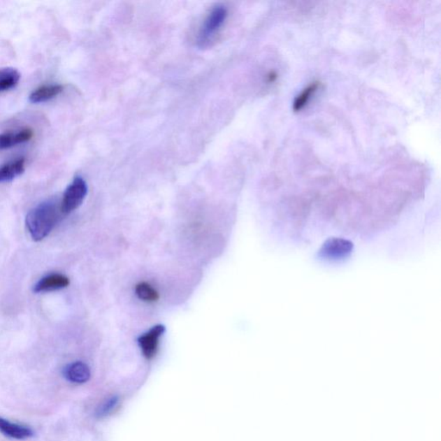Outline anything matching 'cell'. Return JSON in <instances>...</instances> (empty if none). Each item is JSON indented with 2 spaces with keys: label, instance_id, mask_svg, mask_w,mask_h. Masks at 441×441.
<instances>
[{
  "label": "cell",
  "instance_id": "cell-1",
  "mask_svg": "<svg viewBox=\"0 0 441 441\" xmlns=\"http://www.w3.org/2000/svg\"><path fill=\"white\" fill-rule=\"evenodd\" d=\"M61 215L60 206L52 200L41 203L29 211L25 224L33 240L45 239L60 220Z\"/></svg>",
  "mask_w": 441,
  "mask_h": 441
},
{
  "label": "cell",
  "instance_id": "cell-2",
  "mask_svg": "<svg viewBox=\"0 0 441 441\" xmlns=\"http://www.w3.org/2000/svg\"><path fill=\"white\" fill-rule=\"evenodd\" d=\"M86 181L80 176L74 178L73 182L66 189L62 200L60 210L62 215H68L79 208L87 195Z\"/></svg>",
  "mask_w": 441,
  "mask_h": 441
},
{
  "label": "cell",
  "instance_id": "cell-3",
  "mask_svg": "<svg viewBox=\"0 0 441 441\" xmlns=\"http://www.w3.org/2000/svg\"><path fill=\"white\" fill-rule=\"evenodd\" d=\"M354 244L342 238H331L324 243L319 250L317 257L321 261L338 262L350 256Z\"/></svg>",
  "mask_w": 441,
  "mask_h": 441
},
{
  "label": "cell",
  "instance_id": "cell-4",
  "mask_svg": "<svg viewBox=\"0 0 441 441\" xmlns=\"http://www.w3.org/2000/svg\"><path fill=\"white\" fill-rule=\"evenodd\" d=\"M228 16V10L224 6H217L211 10L203 24L199 34V43L205 44L210 39L217 34L222 26L224 25Z\"/></svg>",
  "mask_w": 441,
  "mask_h": 441
},
{
  "label": "cell",
  "instance_id": "cell-5",
  "mask_svg": "<svg viewBox=\"0 0 441 441\" xmlns=\"http://www.w3.org/2000/svg\"><path fill=\"white\" fill-rule=\"evenodd\" d=\"M164 332V326L157 325L139 337L138 342L140 347L146 358L152 359L157 354L159 339L161 338Z\"/></svg>",
  "mask_w": 441,
  "mask_h": 441
},
{
  "label": "cell",
  "instance_id": "cell-6",
  "mask_svg": "<svg viewBox=\"0 0 441 441\" xmlns=\"http://www.w3.org/2000/svg\"><path fill=\"white\" fill-rule=\"evenodd\" d=\"M0 433L8 438L17 440H24L34 436V432L27 426L10 421L1 417H0Z\"/></svg>",
  "mask_w": 441,
  "mask_h": 441
},
{
  "label": "cell",
  "instance_id": "cell-7",
  "mask_svg": "<svg viewBox=\"0 0 441 441\" xmlns=\"http://www.w3.org/2000/svg\"><path fill=\"white\" fill-rule=\"evenodd\" d=\"M69 284L70 280L68 277L61 273H52L50 274V275L42 277V279L34 285L33 291H34L36 294L58 291L68 287Z\"/></svg>",
  "mask_w": 441,
  "mask_h": 441
},
{
  "label": "cell",
  "instance_id": "cell-8",
  "mask_svg": "<svg viewBox=\"0 0 441 441\" xmlns=\"http://www.w3.org/2000/svg\"><path fill=\"white\" fill-rule=\"evenodd\" d=\"M34 136V132L31 129H23L17 131L3 133L0 135V151L17 146L29 142Z\"/></svg>",
  "mask_w": 441,
  "mask_h": 441
},
{
  "label": "cell",
  "instance_id": "cell-9",
  "mask_svg": "<svg viewBox=\"0 0 441 441\" xmlns=\"http://www.w3.org/2000/svg\"><path fill=\"white\" fill-rule=\"evenodd\" d=\"M63 374L66 380L74 384H84L90 379L91 372L83 362L76 361L66 366Z\"/></svg>",
  "mask_w": 441,
  "mask_h": 441
},
{
  "label": "cell",
  "instance_id": "cell-10",
  "mask_svg": "<svg viewBox=\"0 0 441 441\" xmlns=\"http://www.w3.org/2000/svg\"><path fill=\"white\" fill-rule=\"evenodd\" d=\"M64 87L59 84L43 85V86L36 88L35 91L29 95V101L33 103H39L49 101L60 95Z\"/></svg>",
  "mask_w": 441,
  "mask_h": 441
},
{
  "label": "cell",
  "instance_id": "cell-11",
  "mask_svg": "<svg viewBox=\"0 0 441 441\" xmlns=\"http://www.w3.org/2000/svg\"><path fill=\"white\" fill-rule=\"evenodd\" d=\"M25 168L26 159L24 158L15 159L0 166V183L10 182L16 179L24 173Z\"/></svg>",
  "mask_w": 441,
  "mask_h": 441
},
{
  "label": "cell",
  "instance_id": "cell-12",
  "mask_svg": "<svg viewBox=\"0 0 441 441\" xmlns=\"http://www.w3.org/2000/svg\"><path fill=\"white\" fill-rule=\"evenodd\" d=\"M21 74L13 68H0V94L10 90L20 82Z\"/></svg>",
  "mask_w": 441,
  "mask_h": 441
},
{
  "label": "cell",
  "instance_id": "cell-13",
  "mask_svg": "<svg viewBox=\"0 0 441 441\" xmlns=\"http://www.w3.org/2000/svg\"><path fill=\"white\" fill-rule=\"evenodd\" d=\"M136 294L140 300L147 303L158 301L159 295L153 287L146 282L139 283L136 287Z\"/></svg>",
  "mask_w": 441,
  "mask_h": 441
},
{
  "label": "cell",
  "instance_id": "cell-14",
  "mask_svg": "<svg viewBox=\"0 0 441 441\" xmlns=\"http://www.w3.org/2000/svg\"><path fill=\"white\" fill-rule=\"evenodd\" d=\"M320 86V82L319 81H315L309 85L307 87L303 89L298 97H296L294 100V110H299L305 107L307 105V103L309 102L311 96L315 94V92L317 90Z\"/></svg>",
  "mask_w": 441,
  "mask_h": 441
},
{
  "label": "cell",
  "instance_id": "cell-15",
  "mask_svg": "<svg viewBox=\"0 0 441 441\" xmlns=\"http://www.w3.org/2000/svg\"><path fill=\"white\" fill-rule=\"evenodd\" d=\"M117 403V399L116 398H113L109 399L108 401H106L103 403V405L99 407L98 410L97 416L99 417H105L106 414H108L111 410L116 407Z\"/></svg>",
  "mask_w": 441,
  "mask_h": 441
},
{
  "label": "cell",
  "instance_id": "cell-16",
  "mask_svg": "<svg viewBox=\"0 0 441 441\" xmlns=\"http://www.w3.org/2000/svg\"><path fill=\"white\" fill-rule=\"evenodd\" d=\"M277 79V74L276 73L272 72L269 73L268 75V80L269 81H274Z\"/></svg>",
  "mask_w": 441,
  "mask_h": 441
}]
</instances>
